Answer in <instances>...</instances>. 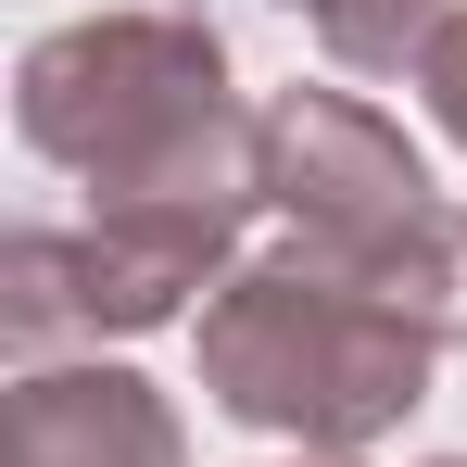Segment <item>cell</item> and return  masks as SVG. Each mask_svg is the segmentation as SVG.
<instances>
[{
	"label": "cell",
	"mask_w": 467,
	"mask_h": 467,
	"mask_svg": "<svg viewBox=\"0 0 467 467\" xmlns=\"http://www.w3.org/2000/svg\"><path fill=\"white\" fill-rule=\"evenodd\" d=\"M215 265H228V228H177V215L26 228L13 253H0V328H13V354L101 341V328H164Z\"/></svg>",
	"instance_id": "cell-4"
},
{
	"label": "cell",
	"mask_w": 467,
	"mask_h": 467,
	"mask_svg": "<svg viewBox=\"0 0 467 467\" xmlns=\"http://www.w3.org/2000/svg\"><path fill=\"white\" fill-rule=\"evenodd\" d=\"M26 152L88 177V215L228 228L265 202V114L228 101V51L190 13H88L13 64Z\"/></svg>",
	"instance_id": "cell-1"
},
{
	"label": "cell",
	"mask_w": 467,
	"mask_h": 467,
	"mask_svg": "<svg viewBox=\"0 0 467 467\" xmlns=\"http://www.w3.org/2000/svg\"><path fill=\"white\" fill-rule=\"evenodd\" d=\"M417 101H430V127L467 152V0L442 13V38H430V64H417Z\"/></svg>",
	"instance_id": "cell-8"
},
{
	"label": "cell",
	"mask_w": 467,
	"mask_h": 467,
	"mask_svg": "<svg viewBox=\"0 0 467 467\" xmlns=\"http://www.w3.org/2000/svg\"><path fill=\"white\" fill-rule=\"evenodd\" d=\"M13 467H190V430L140 367H26L13 379Z\"/></svg>",
	"instance_id": "cell-5"
},
{
	"label": "cell",
	"mask_w": 467,
	"mask_h": 467,
	"mask_svg": "<svg viewBox=\"0 0 467 467\" xmlns=\"http://www.w3.org/2000/svg\"><path fill=\"white\" fill-rule=\"evenodd\" d=\"M265 202L291 215V253L328 265V278H379L442 215V190L404 152V127L367 114L354 88H278L265 101Z\"/></svg>",
	"instance_id": "cell-3"
},
{
	"label": "cell",
	"mask_w": 467,
	"mask_h": 467,
	"mask_svg": "<svg viewBox=\"0 0 467 467\" xmlns=\"http://www.w3.org/2000/svg\"><path fill=\"white\" fill-rule=\"evenodd\" d=\"M291 13L328 38V64H354V77H417L430 38H442V0H291Z\"/></svg>",
	"instance_id": "cell-7"
},
{
	"label": "cell",
	"mask_w": 467,
	"mask_h": 467,
	"mask_svg": "<svg viewBox=\"0 0 467 467\" xmlns=\"http://www.w3.org/2000/svg\"><path fill=\"white\" fill-rule=\"evenodd\" d=\"M367 291H379V304L404 316L417 341H442V354H455V341H467V202H442V215L404 240V253H391Z\"/></svg>",
	"instance_id": "cell-6"
},
{
	"label": "cell",
	"mask_w": 467,
	"mask_h": 467,
	"mask_svg": "<svg viewBox=\"0 0 467 467\" xmlns=\"http://www.w3.org/2000/svg\"><path fill=\"white\" fill-rule=\"evenodd\" d=\"M430 354L442 341H417L367 278H328L304 253L240 265L202 304V391L240 430H278L304 455H354V442L404 430L430 404Z\"/></svg>",
	"instance_id": "cell-2"
},
{
	"label": "cell",
	"mask_w": 467,
	"mask_h": 467,
	"mask_svg": "<svg viewBox=\"0 0 467 467\" xmlns=\"http://www.w3.org/2000/svg\"><path fill=\"white\" fill-rule=\"evenodd\" d=\"M442 467H467V455H442Z\"/></svg>",
	"instance_id": "cell-9"
}]
</instances>
